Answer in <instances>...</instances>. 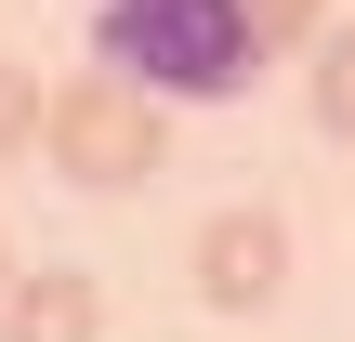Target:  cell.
Wrapping results in <instances>:
<instances>
[{
	"label": "cell",
	"mask_w": 355,
	"mask_h": 342,
	"mask_svg": "<svg viewBox=\"0 0 355 342\" xmlns=\"http://www.w3.org/2000/svg\"><path fill=\"white\" fill-rule=\"evenodd\" d=\"M92 66L171 92V105H224L263 40H250V0H92Z\"/></svg>",
	"instance_id": "obj_1"
},
{
	"label": "cell",
	"mask_w": 355,
	"mask_h": 342,
	"mask_svg": "<svg viewBox=\"0 0 355 342\" xmlns=\"http://www.w3.org/2000/svg\"><path fill=\"white\" fill-rule=\"evenodd\" d=\"M0 342H92V277L79 264H40L0 290Z\"/></svg>",
	"instance_id": "obj_4"
},
{
	"label": "cell",
	"mask_w": 355,
	"mask_h": 342,
	"mask_svg": "<svg viewBox=\"0 0 355 342\" xmlns=\"http://www.w3.org/2000/svg\"><path fill=\"white\" fill-rule=\"evenodd\" d=\"M40 119H53V92H40L26 66H0V158H13V145H40Z\"/></svg>",
	"instance_id": "obj_7"
},
{
	"label": "cell",
	"mask_w": 355,
	"mask_h": 342,
	"mask_svg": "<svg viewBox=\"0 0 355 342\" xmlns=\"http://www.w3.org/2000/svg\"><path fill=\"white\" fill-rule=\"evenodd\" d=\"M303 92H316V119L355 145V26H316L303 40Z\"/></svg>",
	"instance_id": "obj_5"
},
{
	"label": "cell",
	"mask_w": 355,
	"mask_h": 342,
	"mask_svg": "<svg viewBox=\"0 0 355 342\" xmlns=\"http://www.w3.org/2000/svg\"><path fill=\"white\" fill-rule=\"evenodd\" d=\"M0 290H13V250H0Z\"/></svg>",
	"instance_id": "obj_8"
},
{
	"label": "cell",
	"mask_w": 355,
	"mask_h": 342,
	"mask_svg": "<svg viewBox=\"0 0 355 342\" xmlns=\"http://www.w3.org/2000/svg\"><path fill=\"white\" fill-rule=\"evenodd\" d=\"M316 26H329V0H250V40L263 53H303Z\"/></svg>",
	"instance_id": "obj_6"
},
{
	"label": "cell",
	"mask_w": 355,
	"mask_h": 342,
	"mask_svg": "<svg viewBox=\"0 0 355 342\" xmlns=\"http://www.w3.org/2000/svg\"><path fill=\"white\" fill-rule=\"evenodd\" d=\"M158 119H171V92H145V79H119V66H79V79L53 92L40 145H53L66 185H145V171H158Z\"/></svg>",
	"instance_id": "obj_2"
},
{
	"label": "cell",
	"mask_w": 355,
	"mask_h": 342,
	"mask_svg": "<svg viewBox=\"0 0 355 342\" xmlns=\"http://www.w3.org/2000/svg\"><path fill=\"white\" fill-rule=\"evenodd\" d=\"M277 290H290L277 211H211V224H198V303H211V316H263Z\"/></svg>",
	"instance_id": "obj_3"
}]
</instances>
